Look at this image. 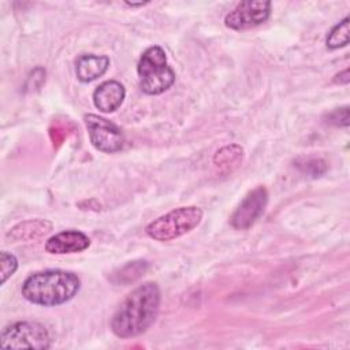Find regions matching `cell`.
<instances>
[{
  "label": "cell",
  "mask_w": 350,
  "mask_h": 350,
  "mask_svg": "<svg viewBox=\"0 0 350 350\" xmlns=\"http://www.w3.org/2000/svg\"><path fill=\"white\" fill-rule=\"evenodd\" d=\"M160 288L153 282H146L134 288L119 305L111 319L112 332L122 339L144 334L156 320L160 309Z\"/></svg>",
  "instance_id": "obj_1"
},
{
  "label": "cell",
  "mask_w": 350,
  "mask_h": 350,
  "mask_svg": "<svg viewBox=\"0 0 350 350\" xmlns=\"http://www.w3.org/2000/svg\"><path fill=\"white\" fill-rule=\"evenodd\" d=\"M81 280L70 271L45 269L27 276L21 293L25 299L41 306H56L72 299L79 291Z\"/></svg>",
  "instance_id": "obj_2"
},
{
  "label": "cell",
  "mask_w": 350,
  "mask_h": 350,
  "mask_svg": "<svg viewBox=\"0 0 350 350\" xmlns=\"http://www.w3.org/2000/svg\"><path fill=\"white\" fill-rule=\"evenodd\" d=\"M137 72L141 90L150 96L164 93L175 82V72L167 63L164 49L159 45L149 46L144 51L137 66Z\"/></svg>",
  "instance_id": "obj_3"
},
{
  "label": "cell",
  "mask_w": 350,
  "mask_h": 350,
  "mask_svg": "<svg viewBox=\"0 0 350 350\" xmlns=\"http://www.w3.org/2000/svg\"><path fill=\"white\" fill-rule=\"evenodd\" d=\"M202 220V211L196 205L179 206L150 221L145 231L154 241L165 242L194 230Z\"/></svg>",
  "instance_id": "obj_4"
},
{
  "label": "cell",
  "mask_w": 350,
  "mask_h": 350,
  "mask_svg": "<svg viewBox=\"0 0 350 350\" xmlns=\"http://www.w3.org/2000/svg\"><path fill=\"white\" fill-rule=\"evenodd\" d=\"M0 345L4 349H49L51 336L42 324L18 321L1 331Z\"/></svg>",
  "instance_id": "obj_5"
},
{
  "label": "cell",
  "mask_w": 350,
  "mask_h": 350,
  "mask_svg": "<svg viewBox=\"0 0 350 350\" xmlns=\"http://www.w3.org/2000/svg\"><path fill=\"white\" fill-rule=\"evenodd\" d=\"M83 119L90 142L97 150L104 153H115L123 149L124 135L115 123L93 113L86 115Z\"/></svg>",
  "instance_id": "obj_6"
},
{
  "label": "cell",
  "mask_w": 350,
  "mask_h": 350,
  "mask_svg": "<svg viewBox=\"0 0 350 350\" xmlns=\"http://www.w3.org/2000/svg\"><path fill=\"white\" fill-rule=\"evenodd\" d=\"M269 15L271 1H241L226 15L224 25L231 30L242 31L267 22Z\"/></svg>",
  "instance_id": "obj_7"
},
{
  "label": "cell",
  "mask_w": 350,
  "mask_h": 350,
  "mask_svg": "<svg viewBox=\"0 0 350 350\" xmlns=\"http://www.w3.org/2000/svg\"><path fill=\"white\" fill-rule=\"evenodd\" d=\"M268 202V191L264 186L250 190L235 208L230 217V224L235 230H247L262 215Z\"/></svg>",
  "instance_id": "obj_8"
},
{
  "label": "cell",
  "mask_w": 350,
  "mask_h": 350,
  "mask_svg": "<svg viewBox=\"0 0 350 350\" xmlns=\"http://www.w3.org/2000/svg\"><path fill=\"white\" fill-rule=\"evenodd\" d=\"M90 239L86 234L78 230H66L45 242V250L51 254H67L78 253L88 249Z\"/></svg>",
  "instance_id": "obj_9"
},
{
  "label": "cell",
  "mask_w": 350,
  "mask_h": 350,
  "mask_svg": "<svg viewBox=\"0 0 350 350\" xmlns=\"http://www.w3.org/2000/svg\"><path fill=\"white\" fill-rule=\"evenodd\" d=\"M126 97L124 86L118 81H105L96 88L93 92V104L94 107L104 112L109 113L116 111Z\"/></svg>",
  "instance_id": "obj_10"
},
{
  "label": "cell",
  "mask_w": 350,
  "mask_h": 350,
  "mask_svg": "<svg viewBox=\"0 0 350 350\" xmlns=\"http://www.w3.org/2000/svg\"><path fill=\"white\" fill-rule=\"evenodd\" d=\"M109 67V59L104 55H81L75 62L77 78L81 82H92L103 77Z\"/></svg>",
  "instance_id": "obj_11"
},
{
  "label": "cell",
  "mask_w": 350,
  "mask_h": 350,
  "mask_svg": "<svg viewBox=\"0 0 350 350\" xmlns=\"http://www.w3.org/2000/svg\"><path fill=\"white\" fill-rule=\"evenodd\" d=\"M51 230H52L51 221L42 220V219H34V220L19 223L14 228H11V231L7 234V238L12 241H29V239L42 237Z\"/></svg>",
  "instance_id": "obj_12"
},
{
  "label": "cell",
  "mask_w": 350,
  "mask_h": 350,
  "mask_svg": "<svg viewBox=\"0 0 350 350\" xmlns=\"http://www.w3.org/2000/svg\"><path fill=\"white\" fill-rule=\"evenodd\" d=\"M349 31H350V19L346 16L339 23H336L327 36L325 44L329 49H339L349 44Z\"/></svg>",
  "instance_id": "obj_13"
},
{
  "label": "cell",
  "mask_w": 350,
  "mask_h": 350,
  "mask_svg": "<svg viewBox=\"0 0 350 350\" xmlns=\"http://www.w3.org/2000/svg\"><path fill=\"white\" fill-rule=\"evenodd\" d=\"M242 160V148L238 145H228L217 150L215 154V164L219 167L238 164Z\"/></svg>",
  "instance_id": "obj_14"
},
{
  "label": "cell",
  "mask_w": 350,
  "mask_h": 350,
  "mask_svg": "<svg viewBox=\"0 0 350 350\" xmlns=\"http://www.w3.org/2000/svg\"><path fill=\"white\" fill-rule=\"evenodd\" d=\"M18 268V260L14 254L1 252L0 253V269H1V283H5Z\"/></svg>",
  "instance_id": "obj_15"
},
{
  "label": "cell",
  "mask_w": 350,
  "mask_h": 350,
  "mask_svg": "<svg viewBox=\"0 0 350 350\" xmlns=\"http://www.w3.org/2000/svg\"><path fill=\"white\" fill-rule=\"evenodd\" d=\"M327 119H328V123H331V124L347 126L349 124V108L347 107L338 108V109L332 111L331 113H328Z\"/></svg>",
  "instance_id": "obj_16"
},
{
  "label": "cell",
  "mask_w": 350,
  "mask_h": 350,
  "mask_svg": "<svg viewBox=\"0 0 350 350\" xmlns=\"http://www.w3.org/2000/svg\"><path fill=\"white\" fill-rule=\"evenodd\" d=\"M301 170L304 172H309V170L312 171V176H320L324 171H325V163L320 159H313V160H306L305 165H301Z\"/></svg>",
  "instance_id": "obj_17"
},
{
  "label": "cell",
  "mask_w": 350,
  "mask_h": 350,
  "mask_svg": "<svg viewBox=\"0 0 350 350\" xmlns=\"http://www.w3.org/2000/svg\"><path fill=\"white\" fill-rule=\"evenodd\" d=\"M334 82H336V83H347L349 82V70L346 68V70H343L342 72H339V74H336L335 75V78H334Z\"/></svg>",
  "instance_id": "obj_18"
},
{
  "label": "cell",
  "mask_w": 350,
  "mask_h": 350,
  "mask_svg": "<svg viewBox=\"0 0 350 350\" xmlns=\"http://www.w3.org/2000/svg\"><path fill=\"white\" fill-rule=\"evenodd\" d=\"M126 4H127L129 7H142V5L148 4V1H145V3H129V1H126Z\"/></svg>",
  "instance_id": "obj_19"
}]
</instances>
